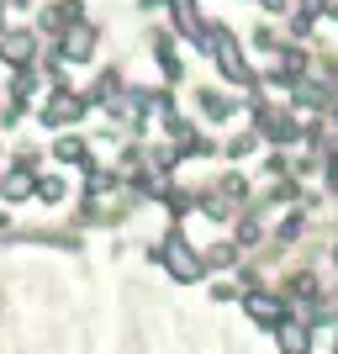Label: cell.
<instances>
[{"mask_svg": "<svg viewBox=\"0 0 338 354\" xmlns=\"http://www.w3.org/2000/svg\"><path fill=\"white\" fill-rule=\"evenodd\" d=\"M153 259H159V265L169 270V275H175L180 286H196V281L206 275V259L191 249V243H185V233H169V238L159 243V249H153Z\"/></svg>", "mask_w": 338, "mask_h": 354, "instance_id": "1", "label": "cell"}, {"mask_svg": "<svg viewBox=\"0 0 338 354\" xmlns=\"http://www.w3.org/2000/svg\"><path fill=\"white\" fill-rule=\"evenodd\" d=\"M206 48H212V59H217V69L227 74L233 85H254V69H249V59H243V48H238V37H233L227 27H212Z\"/></svg>", "mask_w": 338, "mask_h": 354, "instance_id": "2", "label": "cell"}, {"mask_svg": "<svg viewBox=\"0 0 338 354\" xmlns=\"http://www.w3.org/2000/svg\"><path fill=\"white\" fill-rule=\"evenodd\" d=\"M243 312H249L259 328H280V323H291V317H285V301H280L275 291H259V286H254V291H243Z\"/></svg>", "mask_w": 338, "mask_h": 354, "instance_id": "3", "label": "cell"}, {"mask_svg": "<svg viewBox=\"0 0 338 354\" xmlns=\"http://www.w3.org/2000/svg\"><path fill=\"white\" fill-rule=\"evenodd\" d=\"M32 53H37V32H27V27H6L0 32V59L11 64V69H27Z\"/></svg>", "mask_w": 338, "mask_h": 354, "instance_id": "4", "label": "cell"}, {"mask_svg": "<svg viewBox=\"0 0 338 354\" xmlns=\"http://www.w3.org/2000/svg\"><path fill=\"white\" fill-rule=\"evenodd\" d=\"M74 117H85V95H74V90H53V101L43 106V122H48V127H69Z\"/></svg>", "mask_w": 338, "mask_h": 354, "instance_id": "5", "label": "cell"}, {"mask_svg": "<svg viewBox=\"0 0 338 354\" xmlns=\"http://www.w3.org/2000/svg\"><path fill=\"white\" fill-rule=\"evenodd\" d=\"M254 127H259L265 138H275V143H291V138H296L291 111H275V106H259V111H254Z\"/></svg>", "mask_w": 338, "mask_h": 354, "instance_id": "6", "label": "cell"}, {"mask_svg": "<svg viewBox=\"0 0 338 354\" xmlns=\"http://www.w3.org/2000/svg\"><path fill=\"white\" fill-rule=\"evenodd\" d=\"M95 43H101V37H95V27H85V21H79V27H69L59 37V53L64 59H74V64H85L90 53H95Z\"/></svg>", "mask_w": 338, "mask_h": 354, "instance_id": "7", "label": "cell"}, {"mask_svg": "<svg viewBox=\"0 0 338 354\" xmlns=\"http://www.w3.org/2000/svg\"><path fill=\"white\" fill-rule=\"evenodd\" d=\"M169 11H175V27L191 37V43H206V27H201V11H196V0H169Z\"/></svg>", "mask_w": 338, "mask_h": 354, "instance_id": "8", "label": "cell"}, {"mask_svg": "<svg viewBox=\"0 0 338 354\" xmlns=\"http://www.w3.org/2000/svg\"><path fill=\"white\" fill-rule=\"evenodd\" d=\"M275 339H280V354H312V328L307 323H280Z\"/></svg>", "mask_w": 338, "mask_h": 354, "instance_id": "9", "label": "cell"}, {"mask_svg": "<svg viewBox=\"0 0 338 354\" xmlns=\"http://www.w3.org/2000/svg\"><path fill=\"white\" fill-rule=\"evenodd\" d=\"M0 191L11 196V201H27V196H37V175L32 169H11V175L0 180Z\"/></svg>", "mask_w": 338, "mask_h": 354, "instance_id": "10", "label": "cell"}, {"mask_svg": "<svg viewBox=\"0 0 338 354\" xmlns=\"http://www.w3.org/2000/svg\"><path fill=\"white\" fill-rule=\"evenodd\" d=\"M201 111L212 122H227V117H233V101H227L222 90H201Z\"/></svg>", "mask_w": 338, "mask_h": 354, "instance_id": "11", "label": "cell"}, {"mask_svg": "<svg viewBox=\"0 0 338 354\" xmlns=\"http://www.w3.org/2000/svg\"><path fill=\"white\" fill-rule=\"evenodd\" d=\"M53 159H64V164H90V148L79 143V138H59V143H53Z\"/></svg>", "mask_w": 338, "mask_h": 354, "instance_id": "12", "label": "cell"}, {"mask_svg": "<svg viewBox=\"0 0 338 354\" xmlns=\"http://www.w3.org/2000/svg\"><path fill=\"white\" fill-rule=\"evenodd\" d=\"M37 201H48V207L64 201V180L59 175H37Z\"/></svg>", "mask_w": 338, "mask_h": 354, "instance_id": "13", "label": "cell"}, {"mask_svg": "<svg viewBox=\"0 0 338 354\" xmlns=\"http://www.w3.org/2000/svg\"><path fill=\"white\" fill-rule=\"evenodd\" d=\"M233 259H238V243H217V249L206 254V265H212V270H227Z\"/></svg>", "mask_w": 338, "mask_h": 354, "instance_id": "14", "label": "cell"}, {"mask_svg": "<svg viewBox=\"0 0 338 354\" xmlns=\"http://www.w3.org/2000/svg\"><path fill=\"white\" fill-rule=\"evenodd\" d=\"M191 201H196L191 191H169V196H164V207L175 212V217H185V212H191Z\"/></svg>", "mask_w": 338, "mask_h": 354, "instance_id": "15", "label": "cell"}, {"mask_svg": "<svg viewBox=\"0 0 338 354\" xmlns=\"http://www.w3.org/2000/svg\"><path fill=\"white\" fill-rule=\"evenodd\" d=\"M254 43L259 48H280V37H275V27H254Z\"/></svg>", "mask_w": 338, "mask_h": 354, "instance_id": "16", "label": "cell"}, {"mask_svg": "<svg viewBox=\"0 0 338 354\" xmlns=\"http://www.w3.org/2000/svg\"><path fill=\"white\" fill-rule=\"evenodd\" d=\"M249 148H254V138H233V143H227V153H233V159H243Z\"/></svg>", "mask_w": 338, "mask_h": 354, "instance_id": "17", "label": "cell"}, {"mask_svg": "<svg viewBox=\"0 0 338 354\" xmlns=\"http://www.w3.org/2000/svg\"><path fill=\"white\" fill-rule=\"evenodd\" d=\"M265 6H270V11H285V0H265Z\"/></svg>", "mask_w": 338, "mask_h": 354, "instance_id": "18", "label": "cell"}]
</instances>
